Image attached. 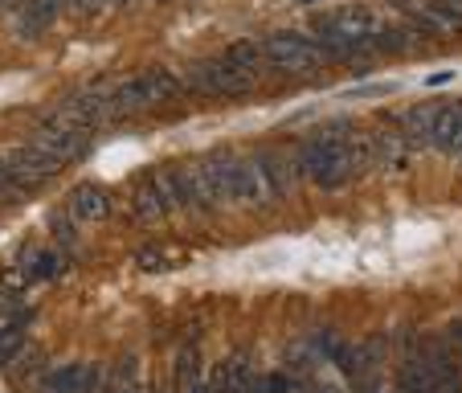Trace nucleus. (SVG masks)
I'll use <instances>...</instances> for the list:
<instances>
[{
	"mask_svg": "<svg viewBox=\"0 0 462 393\" xmlns=\"http://www.w3.org/2000/svg\"><path fill=\"white\" fill-rule=\"evenodd\" d=\"M376 29L381 21L365 5H340L332 13L311 17V37L332 61H365L368 53H376Z\"/></svg>",
	"mask_w": 462,
	"mask_h": 393,
	"instance_id": "1",
	"label": "nucleus"
},
{
	"mask_svg": "<svg viewBox=\"0 0 462 393\" xmlns=\"http://www.w3.org/2000/svg\"><path fill=\"white\" fill-rule=\"evenodd\" d=\"M184 90H189V79H180V74L168 70V66L131 74V79H123L119 87H111L115 119H127V115L148 111V107H160V103H172V98H180Z\"/></svg>",
	"mask_w": 462,
	"mask_h": 393,
	"instance_id": "2",
	"label": "nucleus"
},
{
	"mask_svg": "<svg viewBox=\"0 0 462 393\" xmlns=\"http://www.w3.org/2000/svg\"><path fill=\"white\" fill-rule=\"evenodd\" d=\"M262 50H266L271 70H279V74H315L328 61L323 45L311 33H299V29H274V33H266L262 37Z\"/></svg>",
	"mask_w": 462,
	"mask_h": 393,
	"instance_id": "3",
	"label": "nucleus"
},
{
	"mask_svg": "<svg viewBox=\"0 0 462 393\" xmlns=\"http://www.w3.org/2000/svg\"><path fill=\"white\" fill-rule=\"evenodd\" d=\"M189 90H197V95H217V98H250L254 74L242 70L229 53H217V58H201L189 66Z\"/></svg>",
	"mask_w": 462,
	"mask_h": 393,
	"instance_id": "4",
	"label": "nucleus"
},
{
	"mask_svg": "<svg viewBox=\"0 0 462 393\" xmlns=\"http://www.w3.org/2000/svg\"><path fill=\"white\" fill-rule=\"evenodd\" d=\"M33 144H42L45 152H53L61 164H74V160L90 156V148H95V127L66 119L61 111H50L33 123Z\"/></svg>",
	"mask_w": 462,
	"mask_h": 393,
	"instance_id": "5",
	"label": "nucleus"
},
{
	"mask_svg": "<svg viewBox=\"0 0 462 393\" xmlns=\"http://www.w3.org/2000/svg\"><path fill=\"white\" fill-rule=\"evenodd\" d=\"M0 168H5V173L13 176V184L29 197V192L45 189L66 164H61L53 152H45L42 144L29 140V144H9V148H0Z\"/></svg>",
	"mask_w": 462,
	"mask_h": 393,
	"instance_id": "6",
	"label": "nucleus"
},
{
	"mask_svg": "<svg viewBox=\"0 0 462 393\" xmlns=\"http://www.w3.org/2000/svg\"><path fill=\"white\" fill-rule=\"evenodd\" d=\"M234 160L237 152L217 148V152H205L189 164L192 184H197V197H201V210H217V205L234 201Z\"/></svg>",
	"mask_w": 462,
	"mask_h": 393,
	"instance_id": "7",
	"label": "nucleus"
},
{
	"mask_svg": "<svg viewBox=\"0 0 462 393\" xmlns=\"http://www.w3.org/2000/svg\"><path fill=\"white\" fill-rule=\"evenodd\" d=\"M103 373L90 360H66V365L45 369V377L37 381V393H103L98 389Z\"/></svg>",
	"mask_w": 462,
	"mask_h": 393,
	"instance_id": "8",
	"label": "nucleus"
},
{
	"mask_svg": "<svg viewBox=\"0 0 462 393\" xmlns=\"http://www.w3.org/2000/svg\"><path fill=\"white\" fill-rule=\"evenodd\" d=\"M418 352L421 360L430 365V373H434L438 389L442 393H462V365L458 357H454V344L442 341V336H418Z\"/></svg>",
	"mask_w": 462,
	"mask_h": 393,
	"instance_id": "9",
	"label": "nucleus"
},
{
	"mask_svg": "<svg viewBox=\"0 0 462 393\" xmlns=\"http://www.w3.org/2000/svg\"><path fill=\"white\" fill-rule=\"evenodd\" d=\"M61 13H66V0H21V9L13 13V33L21 42H37Z\"/></svg>",
	"mask_w": 462,
	"mask_h": 393,
	"instance_id": "10",
	"label": "nucleus"
},
{
	"mask_svg": "<svg viewBox=\"0 0 462 393\" xmlns=\"http://www.w3.org/2000/svg\"><path fill=\"white\" fill-rule=\"evenodd\" d=\"M127 205H131V218L135 221H160L164 213H172L168 197L160 192L156 176H135L127 189Z\"/></svg>",
	"mask_w": 462,
	"mask_h": 393,
	"instance_id": "11",
	"label": "nucleus"
},
{
	"mask_svg": "<svg viewBox=\"0 0 462 393\" xmlns=\"http://www.w3.org/2000/svg\"><path fill=\"white\" fill-rule=\"evenodd\" d=\"M152 176H156L160 192L168 197V205H172V210H201V197H197V184H192L189 168L164 164V168H156Z\"/></svg>",
	"mask_w": 462,
	"mask_h": 393,
	"instance_id": "12",
	"label": "nucleus"
},
{
	"mask_svg": "<svg viewBox=\"0 0 462 393\" xmlns=\"http://www.w3.org/2000/svg\"><path fill=\"white\" fill-rule=\"evenodd\" d=\"M111 205H115V197L106 189H98V184H74L70 197H66V210L79 218V226L111 218Z\"/></svg>",
	"mask_w": 462,
	"mask_h": 393,
	"instance_id": "13",
	"label": "nucleus"
},
{
	"mask_svg": "<svg viewBox=\"0 0 462 393\" xmlns=\"http://www.w3.org/2000/svg\"><path fill=\"white\" fill-rule=\"evenodd\" d=\"M397 393H442L430 373V365L418 352V336H410V349H405L402 365H397Z\"/></svg>",
	"mask_w": 462,
	"mask_h": 393,
	"instance_id": "14",
	"label": "nucleus"
},
{
	"mask_svg": "<svg viewBox=\"0 0 462 393\" xmlns=\"http://www.w3.org/2000/svg\"><path fill=\"white\" fill-rule=\"evenodd\" d=\"M21 271L29 275V283H58L70 271V262H66V254L58 246H37V250L21 254Z\"/></svg>",
	"mask_w": 462,
	"mask_h": 393,
	"instance_id": "15",
	"label": "nucleus"
},
{
	"mask_svg": "<svg viewBox=\"0 0 462 393\" xmlns=\"http://www.w3.org/2000/svg\"><path fill=\"white\" fill-rule=\"evenodd\" d=\"M458 131H462V98H446V103H438V111H434V123H430L426 148L450 152L454 140H458Z\"/></svg>",
	"mask_w": 462,
	"mask_h": 393,
	"instance_id": "16",
	"label": "nucleus"
},
{
	"mask_svg": "<svg viewBox=\"0 0 462 393\" xmlns=\"http://www.w3.org/2000/svg\"><path fill=\"white\" fill-rule=\"evenodd\" d=\"M29 320H33V307L0 323V369L13 365V360H17V352L25 349V341H29Z\"/></svg>",
	"mask_w": 462,
	"mask_h": 393,
	"instance_id": "17",
	"label": "nucleus"
},
{
	"mask_svg": "<svg viewBox=\"0 0 462 393\" xmlns=\"http://www.w3.org/2000/svg\"><path fill=\"white\" fill-rule=\"evenodd\" d=\"M418 29L405 21V25H381L376 29V53H405L418 45Z\"/></svg>",
	"mask_w": 462,
	"mask_h": 393,
	"instance_id": "18",
	"label": "nucleus"
},
{
	"mask_svg": "<svg viewBox=\"0 0 462 393\" xmlns=\"http://www.w3.org/2000/svg\"><path fill=\"white\" fill-rule=\"evenodd\" d=\"M226 53L237 61V66H242V70H250L254 79H258V70H262V66H271V61H266V50H262V42H250V37H242V42H234Z\"/></svg>",
	"mask_w": 462,
	"mask_h": 393,
	"instance_id": "19",
	"label": "nucleus"
},
{
	"mask_svg": "<svg viewBox=\"0 0 462 393\" xmlns=\"http://www.w3.org/2000/svg\"><path fill=\"white\" fill-rule=\"evenodd\" d=\"M172 377H176V385H184V389L201 381V357H197V349H192V344H189V349L176 352V360H172Z\"/></svg>",
	"mask_w": 462,
	"mask_h": 393,
	"instance_id": "20",
	"label": "nucleus"
},
{
	"mask_svg": "<svg viewBox=\"0 0 462 393\" xmlns=\"http://www.w3.org/2000/svg\"><path fill=\"white\" fill-rule=\"evenodd\" d=\"M74 221H79V218H74L70 210L53 213V218H50V229H53V238H58L61 246H74V238H79V234H74Z\"/></svg>",
	"mask_w": 462,
	"mask_h": 393,
	"instance_id": "21",
	"label": "nucleus"
},
{
	"mask_svg": "<svg viewBox=\"0 0 462 393\" xmlns=\"http://www.w3.org/2000/svg\"><path fill=\"white\" fill-rule=\"evenodd\" d=\"M131 262H135L140 271H164V267H168L164 250H156V246H148V250H135V254H131Z\"/></svg>",
	"mask_w": 462,
	"mask_h": 393,
	"instance_id": "22",
	"label": "nucleus"
},
{
	"mask_svg": "<svg viewBox=\"0 0 462 393\" xmlns=\"http://www.w3.org/2000/svg\"><path fill=\"white\" fill-rule=\"evenodd\" d=\"M135 377H140V360L135 357L115 360V385H135Z\"/></svg>",
	"mask_w": 462,
	"mask_h": 393,
	"instance_id": "23",
	"label": "nucleus"
},
{
	"mask_svg": "<svg viewBox=\"0 0 462 393\" xmlns=\"http://www.w3.org/2000/svg\"><path fill=\"white\" fill-rule=\"evenodd\" d=\"M21 197H25V192H21L17 184H13V176L0 168V205H13V201H21Z\"/></svg>",
	"mask_w": 462,
	"mask_h": 393,
	"instance_id": "24",
	"label": "nucleus"
},
{
	"mask_svg": "<svg viewBox=\"0 0 462 393\" xmlns=\"http://www.w3.org/2000/svg\"><path fill=\"white\" fill-rule=\"evenodd\" d=\"M98 9H106V0H66V13H79V17H95Z\"/></svg>",
	"mask_w": 462,
	"mask_h": 393,
	"instance_id": "25",
	"label": "nucleus"
},
{
	"mask_svg": "<svg viewBox=\"0 0 462 393\" xmlns=\"http://www.w3.org/2000/svg\"><path fill=\"white\" fill-rule=\"evenodd\" d=\"M446 341H450V344H454V349H458V352H462V320H454V323H450V328H446Z\"/></svg>",
	"mask_w": 462,
	"mask_h": 393,
	"instance_id": "26",
	"label": "nucleus"
},
{
	"mask_svg": "<svg viewBox=\"0 0 462 393\" xmlns=\"http://www.w3.org/2000/svg\"><path fill=\"white\" fill-rule=\"evenodd\" d=\"M184 393H217V385H213V381H197V385H189Z\"/></svg>",
	"mask_w": 462,
	"mask_h": 393,
	"instance_id": "27",
	"label": "nucleus"
},
{
	"mask_svg": "<svg viewBox=\"0 0 462 393\" xmlns=\"http://www.w3.org/2000/svg\"><path fill=\"white\" fill-rule=\"evenodd\" d=\"M450 79H454L450 70H442V74H430V79H426V87H442V82H450Z\"/></svg>",
	"mask_w": 462,
	"mask_h": 393,
	"instance_id": "28",
	"label": "nucleus"
},
{
	"mask_svg": "<svg viewBox=\"0 0 462 393\" xmlns=\"http://www.w3.org/2000/svg\"><path fill=\"white\" fill-rule=\"evenodd\" d=\"M106 393H143L140 385H115V389H106Z\"/></svg>",
	"mask_w": 462,
	"mask_h": 393,
	"instance_id": "29",
	"label": "nucleus"
},
{
	"mask_svg": "<svg viewBox=\"0 0 462 393\" xmlns=\"http://www.w3.org/2000/svg\"><path fill=\"white\" fill-rule=\"evenodd\" d=\"M450 156H454V160H458V164H462V131H458V140H454V148H450Z\"/></svg>",
	"mask_w": 462,
	"mask_h": 393,
	"instance_id": "30",
	"label": "nucleus"
},
{
	"mask_svg": "<svg viewBox=\"0 0 462 393\" xmlns=\"http://www.w3.org/2000/svg\"><path fill=\"white\" fill-rule=\"evenodd\" d=\"M9 9L17 13V9H21V0H0V13H9Z\"/></svg>",
	"mask_w": 462,
	"mask_h": 393,
	"instance_id": "31",
	"label": "nucleus"
},
{
	"mask_svg": "<svg viewBox=\"0 0 462 393\" xmlns=\"http://www.w3.org/2000/svg\"><path fill=\"white\" fill-rule=\"evenodd\" d=\"M106 5H115V9H127L131 0H106Z\"/></svg>",
	"mask_w": 462,
	"mask_h": 393,
	"instance_id": "32",
	"label": "nucleus"
},
{
	"mask_svg": "<svg viewBox=\"0 0 462 393\" xmlns=\"http://www.w3.org/2000/svg\"><path fill=\"white\" fill-rule=\"evenodd\" d=\"M315 393H340V389H315Z\"/></svg>",
	"mask_w": 462,
	"mask_h": 393,
	"instance_id": "33",
	"label": "nucleus"
},
{
	"mask_svg": "<svg viewBox=\"0 0 462 393\" xmlns=\"http://www.w3.org/2000/svg\"><path fill=\"white\" fill-rule=\"evenodd\" d=\"M295 5H315V0H295Z\"/></svg>",
	"mask_w": 462,
	"mask_h": 393,
	"instance_id": "34",
	"label": "nucleus"
},
{
	"mask_svg": "<svg viewBox=\"0 0 462 393\" xmlns=\"http://www.w3.org/2000/svg\"><path fill=\"white\" fill-rule=\"evenodd\" d=\"M368 393H381V389H368Z\"/></svg>",
	"mask_w": 462,
	"mask_h": 393,
	"instance_id": "35",
	"label": "nucleus"
},
{
	"mask_svg": "<svg viewBox=\"0 0 462 393\" xmlns=\"http://www.w3.org/2000/svg\"><path fill=\"white\" fill-rule=\"evenodd\" d=\"M156 393H168V389H156Z\"/></svg>",
	"mask_w": 462,
	"mask_h": 393,
	"instance_id": "36",
	"label": "nucleus"
}]
</instances>
